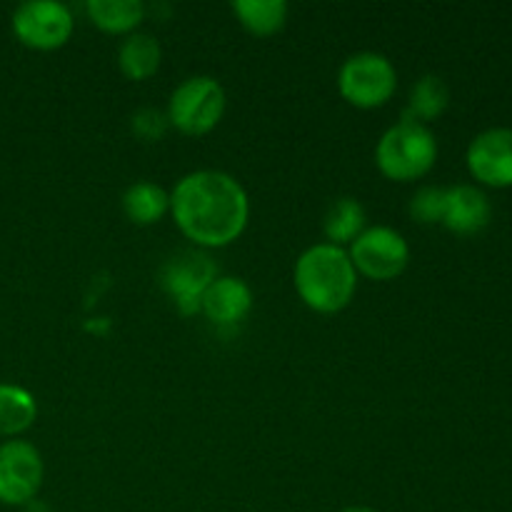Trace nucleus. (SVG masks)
Returning <instances> with one entry per match:
<instances>
[{"label":"nucleus","instance_id":"14","mask_svg":"<svg viewBox=\"0 0 512 512\" xmlns=\"http://www.w3.org/2000/svg\"><path fill=\"white\" fill-rule=\"evenodd\" d=\"M123 210L138 225L158 223L170 210V193H165V188H160L158 183L138 180V183L125 188Z\"/></svg>","mask_w":512,"mask_h":512},{"label":"nucleus","instance_id":"20","mask_svg":"<svg viewBox=\"0 0 512 512\" xmlns=\"http://www.w3.org/2000/svg\"><path fill=\"white\" fill-rule=\"evenodd\" d=\"M445 188L440 185H423L410 198V215L420 223H443Z\"/></svg>","mask_w":512,"mask_h":512},{"label":"nucleus","instance_id":"5","mask_svg":"<svg viewBox=\"0 0 512 512\" xmlns=\"http://www.w3.org/2000/svg\"><path fill=\"white\" fill-rule=\"evenodd\" d=\"M225 113V88L213 75H190L170 93L168 123L180 133L203 135L220 123Z\"/></svg>","mask_w":512,"mask_h":512},{"label":"nucleus","instance_id":"4","mask_svg":"<svg viewBox=\"0 0 512 512\" xmlns=\"http://www.w3.org/2000/svg\"><path fill=\"white\" fill-rule=\"evenodd\" d=\"M338 88L348 103L358 108H378L393 98L398 88V70L388 55L378 50H360L348 55L340 65Z\"/></svg>","mask_w":512,"mask_h":512},{"label":"nucleus","instance_id":"21","mask_svg":"<svg viewBox=\"0 0 512 512\" xmlns=\"http://www.w3.org/2000/svg\"><path fill=\"white\" fill-rule=\"evenodd\" d=\"M168 128V115L155 108H140L133 115V130L143 140H158Z\"/></svg>","mask_w":512,"mask_h":512},{"label":"nucleus","instance_id":"9","mask_svg":"<svg viewBox=\"0 0 512 512\" xmlns=\"http://www.w3.org/2000/svg\"><path fill=\"white\" fill-rule=\"evenodd\" d=\"M470 173L485 185H512V128H488L468 145Z\"/></svg>","mask_w":512,"mask_h":512},{"label":"nucleus","instance_id":"10","mask_svg":"<svg viewBox=\"0 0 512 512\" xmlns=\"http://www.w3.org/2000/svg\"><path fill=\"white\" fill-rule=\"evenodd\" d=\"M253 308V290L243 278L215 275L200 293V310L215 325H233Z\"/></svg>","mask_w":512,"mask_h":512},{"label":"nucleus","instance_id":"17","mask_svg":"<svg viewBox=\"0 0 512 512\" xmlns=\"http://www.w3.org/2000/svg\"><path fill=\"white\" fill-rule=\"evenodd\" d=\"M38 418L35 398L25 388L0 383V435H18Z\"/></svg>","mask_w":512,"mask_h":512},{"label":"nucleus","instance_id":"19","mask_svg":"<svg viewBox=\"0 0 512 512\" xmlns=\"http://www.w3.org/2000/svg\"><path fill=\"white\" fill-rule=\"evenodd\" d=\"M233 13L255 35L278 33L288 20L285 0H233Z\"/></svg>","mask_w":512,"mask_h":512},{"label":"nucleus","instance_id":"6","mask_svg":"<svg viewBox=\"0 0 512 512\" xmlns=\"http://www.w3.org/2000/svg\"><path fill=\"white\" fill-rule=\"evenodd\" d=\"M350 260L355 270L373 280H393L408 268L410 245L400 230L390 225H365L350 243Z\"/></svg>","mask_w":512,"mask_h":512},{"label":"nucleus","instance_id":"22","mask_svg":"<svg viewBox=\"0 0 512 512\" xmlns=\"http://www.w3.org/2000/svg\"><path fill=\"white\" fill-rule=\"evenodd\" d=\"M340 512H378V510L365 508V505H355V508H345V510H340Z\"/></svg>","mask_w":512,"mask_h":512},{"label":"nucleus","instance_id":"8","mask_svg":"<svg viewBox=\"0 0 512 512\" xmlns=\"http://www.w3.org/2000/svg\"><path fill=\"white\" fill-rule=\"evenodd\" d=\"M43 458L28 440L0 445V503L28 505L43 485Z\"/></svg>","mask_w":512,"mask_h":512},{"label":"nucleus","instance_id":"16","mask_svg":"<svg viewBox=\"0 0 512 512\" xmlns=\"http://www.w3.org/2000/svg\"><path fill=\"white\" fill-rule=\"evenodd\" d=\"M88 18L108 33H133L145 18V5L140 0H88Z\"/></svg>","mask_w":512,"mask_h":512},{"label":"nucleus","instance_id":"2","mask_svg":"<svg viewBox=\"0 0 512 512\" xmlns=\"http://www.w3.org/2000/svg\"><path fill=\"white\" fill-rule=\"evenodd\" d=\"M295 290L308 308L318 313H338L353 300L358 270L343 245L315 243L300 253L293 268Z\"/></svg>","mask_w":512,"mask_h":512},{"label":"nucleus","instance_id":"7","mask_svg":"<svg viewBox=\"0 0 512 512\" xmlns=\"http://www.w3.org/2000/svg\"><path fill=\"white\" fill-rule=\"evenodd\" d=\"M73 28V10L60 0H25L13 10V33L28 48H60Z\"/></svg>","mask_w":512,"mask_h":512},{"label":"nucleus","instance_id":"3","mask_svg":"<svg viewBox=\"0 0 512 512\" xmlns=\"http://www.w3.org/2000/svg\"><path fill=\"white\" fill-rule=\"evenodd\" d=\"M438 160V140L433 130L418 120L403 118L390 125L375 145L380 173L393 180L423 178Z\"/></svg>","mask_w":512,"mask_h":512},{"label":"nucleus","instance_id":"11","mask_svg":"<svg viewBox=\"0 0 512 512\" xmlns=\"http://www.w3.org/2000/svg\"><path fill=\"white\" fill-rule=\"evenodd\" d=\"M490 215H493V205L480 188L468 183L445 188L443 225L453 233H478L490 223Z\"/></svg>","mask_w":512,"mask_h":512},{"label":"nucleus","instance_id":"1","mask_svg":"<svg viewBox=\"0 0 512 512\" xmlns=\"http://www.w3.org/2000/svg\"><path fill=\"white\" fill-rule=\"evenodd\" d=\"M170 213L193 243L230 245L248 225L250 200L235 175L203 168L183 175L170 193Z\"/></svg>","mask_w":512,"mask_h":512},{"label":"nucleus","instance_id":"18","mask_svg":"<svg viewBox=\"0 0 512 512\" xmlns=\"http://www.w3.org/2000/svg\"><path fill=\"white\" fill-rule=\"evenodd\" d=\"M450 103V90L445 85V80L440 75H423L420 80H415V85L410 88V103L408 110H405V118L418 120V123H425V120H433L448 108Z\"/></svg>","mask_w":512,"mask_h":512},{"label":"nucleus","instance_id":"13","mask_svg":"<svg viewBox=\"0 0 512 512\" xmlns=\"http://www.w3.org/2000/svg\"><path fill=\"white\" fill-rule=\"evenodd\" d=\"M163 60V48L155 35L143 33V30H133L125 35V40L118 48V65L128 78L145 80L160 68Z\"/></svg>","mask_w":512,"mask_h":512},{"label":"nucleus","instance_id":"12","mask_svg":"<svg viewBox=\"0 0 512 512\" xmlns=\"http://www.w3.org/2000/svg\"><path fill=\"white\" fill-rule=\"evenodd\" d=\"M213 278L215 270L205 255L185 253L180 258H173V263L165 268V285L178 298V305L185 313L200 310V293Z\"/></svg>","mask_w":512,"mask_h":512},{"label":"nucleus","instance_id":"15","mask_svg":"<svg viewBox=\"0 0 512 512\" xmlns=\"http://www.w3.org/2000/svg\"><path fill=\"white\" fill-rule=\"evenodd\" d=\"M323 230L328 235V243L343 245L353 243L360 233L365 230V208L358 198H335L328 205L323 218Z\"/></svg>","mask_w":512,"mask_h":512}]
</instances>
